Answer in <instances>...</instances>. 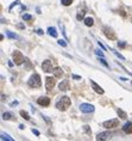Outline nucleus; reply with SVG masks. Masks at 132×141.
<instances>
[{"label": "nucleus", "instance_id": "nucleus-1", "mask_svg": "<svg viewBox=\"0 0 132 141\" xmlns=\"http://www.w3.org/2000/svg\"><path fill=\"white\" fill-rule=\"evenodd\" d=\"M70 104H71V100H70L69 97L63 96L62 98L56 103V108H57L58 110H61V111H66L67 109L70 107Z\"/></svg>", "mask_w": 132, "mask_h": 141}, {"label": "nucleus", "instance_id": "nucleus-2", "mask_svg": "<svg viewBox=\"0 0 132 141\" xmlns=\"http://www.w3.org/2000/svg\"><path fill=\"white\" fill-rule=\"evenodd\" d=\"M28 84H29V86H30V87H33V89H36V87H39V86L42 85V80H41V77H39V74H33V76H31V78L29 79Z\"/></svg>", "mask_w": 132, "mask_h": 141}, {"label": "nucleus", "instance_id": "nucleus-3", "mask_svg": "<svg viewBox=\"0 0 132 141\" xmlns=\"http://www.w3.org/2000/svg\"><path fill=\"white\" fill-rule=\"evenodd\" d=\"M12 58H13V61L17 66H20L21 63L25 61L24 56H23V54H21L19 50H14L13 54H12Z\"/></svg>", "mask_w": 132, "mask_h": 141}, {"label": "nucleus", "instance_id": "nucleus-4", "mask_svg": "<svg viewBox=\"0 0 132 141\" xmlns=\"http://www.w3.org/2000/svg\"><path fill=\"white\" fill-rule=\"evenodd\" d=\"M119 126V120L118 118H113V120L106 121L102 123V127L107 128V129H113V128H117Z\"/></svg>", "mask_w": 132, "mask_h": 141}, {"label": "nucleus", "instance_id": "nucleus-5", "mask_svg": "<svg viewBox=\"0 0 132 141\" xmlns=\"http://www.w3.org/2000/svg\"><path fill=\"white\" fill-rule=\"evenodd\" d=\"M55 85H56L55 78H52V77H46V78H45V87H46L48 91H51Z\"/></svg>", "mask_w": 132, "mask_h": 141}, {"label": "nucleus", "instance_id": "nucleus-6", "mask_svg": "<svg viewBox=\"0 0 132 141\" xmlns=\"http://www.w3.org/2000/svg\"><path fill=\"white\" fill-rule=\"evenodd\" d=\"M80 110L82 111L83 114H89V112H93V111H94V107L92 105V104L82 103L80 105Z\"/></svg>", "mask_w": 132, "mask_h": 141}, {"label": "nucleus", "instance_id": "nucleus-7", "mask_svg": "<svg viewBox=\"0 0 132 141\" xmlns=\"http://www.w3.org/2000/svg\"><path fill=\"white\" fill-rule=\"evenodd\" d=\"M42 68L44 72L46 73H52L54 72V68H52V63L50 60H45L44 62L42 63Z\"/></svg>", "mask_w": 132, "mask_h": 141}, {"label": "nucleus", "instance_id": "nucleus-8", "mask_svg": "<svg viewBox=\"0 0 132 141\" xmlns=\"http://www.w3.org/2000/svg\"><path fill=\"white\" fill-rule=\"evenodd\" d=\"M104 34L106 35V37H107L110 41H114L115 38H117V37H115V34L111 30V29L108 28V26H105V28H104Z\"/></svg>", "mask_w": 132, "mask_h": 141}, {"label": "nucleus", "instance_id": "nucleus-9", "mask_svg": "<svg viewBox=\"0 0 132 141\" xmlns=\"http://www.w3.org/2000/svg\"><path fill=\"white\" fill-rule=\"evenodd\" d=\"M37 103H38L39 105H43V107H48L49 104H50V98L46 96L39 97L38 99H37Z\"/></svg>", "mask_w": 132, "mask_h": 141}, {"label": "nucleus", "instance_id": "nucleus-10", "mask_svg": "<svg viewBox=\"0 0 132 141\" xmlns=\"http://www.w3.org/2000/svg\"><path fill=\"white\" fill-rule=\"evenodd\" d=\"M108 136H111L108 131H102V133H99L97 135V141H106L108 139Z\"/></svg>", "mask_w": 132, "mask_h": 141}, {"label": "nucleus", "instance_id": "nucleus-11", "mask_svg": "<svg viewBox=\"0 0 132 141\" xmlns=\"http://www.w3.org/2000/svg\"><path fill=\"white\" fill-rule=\"evenodd\" d=\"M90 84H92V87H93L94 91H95L97 93H99V95H102V93H104V90L101 89L100 86L98 85V84L95 83L94 80H90Z\"/></svg>", "mask_w": 132, "mask_h": 141}, {"label": "nucleus", "instance_id": "nucleus-12", "mask_svg": "<svg viewBox=\"0 0 132 141\" xmlns=\"http://www.w3.org/2000/svg\"><path fill=\"white\" fill-rule=\"evenodd\" d=\"M123 130H124V133H126V134H132V122H127V123L124 124Z\"/></svg>", "mask_w": 132, "mask_h": 141}, {"label": "nucleus", "instance_id": "nucleus-13", "mask_svg": "<svg viewBox=\"0 0 132 141\" xmlns=\"http://www.w3.org/2000/svg\"><path fill=\"white\" fill-rule=\"evenodd\" d=\"M59 90L61 91H67V90H69V80H63L62 83L58 85Z\"/></svg>", "mask_w": 132, "mask_h": 141}, {"label": "nucleus", "instance_id": "nucleus-14", "mask_svg": "<svg viewBox=\"0 0 132 141\" xmlns=\"http://www.w3.org/2000/svg\"><path fill=\"white\" fill-rule=\"evenodd\" d=\"M62 76H63V71H62V68L57 67V68L54 69V77H55V78H62Z\"/></svg>", "mask_w": 132, "mask_h": 141}, {"label": "nucleus", "instance_id": "nucleus-15", "mask_svg": "<svg viewBox=\"0 0 132 141\" xmlns=\"http://www.w3.org/2000/svg\"><path fill=\"white\" fill-rule=\"evenodd\" d=\"M48 34L50 35V36H52V37H57V31H56V29L55 28H50L48 29Z\"/></svg>", "mask_w": 132, "mask_h": 141}, {"label": "nucleus", "instance_id": "nucleus-16", "mask_svg": "<svg viewBox=\"0 0 132 141\" xmlns=\"http://www.w3.org/2000/svg\"><path fill=\"white\" fill-rule=\"evenodd\" d=\"M117 112H118V116L120 117V118H123V120H125L126 117H127L126 112L124 110H122V109H118V110H117Z\"/></svg>", "mask_w": 132, "mask_h": 141}, {"label": "nucleus", "instance_id": "nucleus-17", "mask_svg": "<svg viewBox=\"0 0 132 141\" xmlns=\"http://www.w3.org/2000/svg\"><path fill=\"white\" fill-rule=\"evenodd\" d=\"M85 24L87 25V26H93V24H94L93 18H90V17L86 18V19H85Z\"/></svg>", "mask_w": 132, "mask_h": 141}, {"label": "nucleus", "instance_id": "nucleus-18", "mask_svg": "<svg viewBox=\"0 0 132 141\" xmlns=\"http://www.w3.org/2000/svg\"><path fill=\"white\" fill-rule=\"evenodd\" d=\"M20 116L23 117V118H25L26 121L30 120V115H29V114L26 112V111H24V110H21V111H20Z\"/></svg>", "mask_w": 132, "mask_h": 141}, {"label": "nucleus", "instance_id": "nucleus-19", "mask_svg": "<svg viewBox=\"0 0 132 141\" xmlns=\"http://www.w3.org/2000/svg\"><path fill=\"white\" fill-rule=\"evenodd\" d=\"M85 11H79V13H77V16H76V18H77V21H82L83 19V17H85Z\"/></svg>", "mask_w": 132, "mask_h": 141}, {"label": "nucleus", "instance_id": "nucleus-20", "mask_svg": "<svg viewBox=\"0 0 132 141\" xmlns=\"http://www.w3.org/2000/svg\"><path fill=\"white\" fill-rule=\"evenodd\" d=\"M1 139H3L4 141H13L12 139L10 138V136H8V135L5 134V133H1Z\"/></svg>", "mask_w": 132, "mask_h": 141}, {"label": "nucleus", "instance_id": "nucleus-21", "mask_svg": "<svg viewBox=\"0 0 132 141\" xmlns=\"http://www.w3.org/2000/svg\"><path fill=\"white\" fill-rule=\"evenodd\" d=\"M11 117H12V114H10V112H4V114H3V118H4L5 121L11 120Z\"/></svg>", "mask_w": 132, "mask_h": 141}, {"label": "nucleus", "instance_id": "nucleus-22", "mask_svg": "<svg viewBox=\"0 0 132 141\" xmlns=\"http://www.w3.org/2000/svg\"><path fill=\"white\" fill-rule=\"evenodd\" d=\"M6 34H7V36H8L10 38H19V37L17 36V35L13 34V32H11V31H7Z\"/></svg>", "mask_w": 132, "mask_h": 141}, {"label": "nucleus", "instance_id": "nucleus-23", "mask_svg": "<svg viewBox=\"0 0 132 141\" xmlns=\"http://www.w3.org/2000/svg\"><path fill=\"white\" fill-rule=\"evenodd\" d=\"M61 3H62V5H64V6H69L70 4L73 3V0H62Z\"/></svg>", "mask_w": 132, "mask_h": 141}, {"label": "nucleus", "instance_id": "nucleus-24", "mask_svg": "<svg viewBox=\"0 0 132 141\" xmlns=\"http://www.w3.org/2000/svg\"><path fill=\"white\" fill-rule=\"evenodd\" d=\"M111 50H112V52H113V53H114V55H115V56H117V58H119V59H122V60H125V58H124V56H123V55H122V54H119V53H118V52H115V50H113V49H111Z\"/></svg>", "mask_w": 132, "mask_h": 141}, {"label": "nucleus", "instance_id": "nucleus-25", "mask_svg": "<svg viewBox=\"0 0 132 141\" xmlns=\"http://www.w3.org/2000/svg\"><path fill=\"white\" fill-rule=\"evenodd\" d=\"M23 19H24V21H31L32 16H30V14H28V13H25V14H23Z\"/></svg>", "mask_w": 132, "mask_h": 141}, {"label": "nucleus", "instance_id": "nucleus-26", "mask_svg": "<svg viewBox=\"0 0 132 141\" xmlns=\"http://www.w3.org/2000/svg\"><path fill=\"white\" fill-rule=\"evenodd\" d=\"M99 60H100V62H101V63H102V65H104V66H106V67H108V63H107V62H106V61H105V59H104V58L99 59Z\"/></svg>", "mask_w": 132, "mask_h": 141}, {"label": "nucleus", "instance_id": "nucleus-27", "mask_svg": "<svg viewBox=\"0 0 132 141\" xmlns=\"http://www.w3.org/2000/svg\"><path fill=\"white\" fill-rule=\"evenodd\" d=\"M58 44L62 45V47H67V43L63 41V40H59V41H58Z\"/></svg>", "mask_w": 132, "mask_h": 141}, {"label": "nucleus", "instance_id": "nucleus-28", "mask_svg": "<svg viewBox=\"0 0 132 141\" xmlns=\"http://www.w3.org/2000/svg\"><path fill=\"white\" fill-rule=\"evenodd\" d=\"M83 129H85V131H86V133H88V134H90V133H92L88 126H85V127H83Z\"/></svg>", "mask_w": 132, "mask_h": 141}, {"label": "nucleus", "instance_id": "nucleus-29", "mask_svg": "<svg viewBox=\"0 0 132 141\" xmlns=\"http://www.w3.org/2000/svg\"><path fill=\"white\" fill-rule=\"evenodd\" d=\"M98 44H99V47H100V48H101V49H102V50H106V47H105V45H104V44H102V43H101V42H100V41L98 42Z\"/></svg>", "mask_w": 132, "mask_h": 141}, {"label": "nucleus", "instance_id": "nucleus-30", "mask_svg": "<svg viewBox=\"0 0 132 141\" xmlns=\"http://www.w3.org/2000/svg\"><path fill=\"white\" fill-rule=\"evenodd\" d=\"M95 53H97V55H99V56H101V58H104V53L102 52H100V50H95Z\"/></svg>", "mask_w": 132, "mask_h": 141}, {"label": "nucleus", "instance_id": "nucleus-31", "mask_svg": "<svg viewBox=\"0 0 132 141\" xmlns=\"http://www.w3.org/2000/svg\"><path fill=\"white\" fill-rule=\"evenodd\" d=\"M118 45H119V47H122V48H124V47L126 45V43H125V42H118Z\"/></svg>", "mask_w": 132, "mask_h": 141}, {"label": "nucleus", "instance_id": "nucleus-32", "mask_svg": "<svg viewBox=\"0 0 132 141\" xmlns=\"http://www.w3.org/2000/svg\"><path fill=\"white\" fill-rule=\"evenodd\" d=\"M32 133L35 135H37V136H39V131L37 130V129H33V128H32Z\"/></svg>", "mask_w": 132, "mask_h": 141}, {"label": "nucleus", "instance_id": "nucleus-33", "mask_svg": "<svg viewBox=\"0 0 132 141\" xmlns=\"http://www.w3.org/2000/svg\"><path fill=\"white\" fill-rule=\"evenodd\" d=\"M37 34H38V35H43V34H44V31H43L42 29H38V30H37Z\"/></svg>", "mask_w": 132, "mask_h": 141}, {"label": "nucleus", "instance_id": "nucleus-34", "mask_svg": "<svg viewBox=\"0 0 132 141\" xmlns=\"http://www.w3.org/2000/svg\"><path fill=\"white\" fill-rule=\"evenodd\" d=\"M73 79H75V80H80V79H81V77H79V76H73Z\"/></svg>", "mask_w": 132, "mask_h": 141}, {"label": "nucleus", "instance_id": "nucleus-35", "mask_svg": "<svg viewBox=\"0 0 132 141\" xmlns=\"http://www.w3.org/2000/svg\"><path fill=\"white\" fill-rule=\"evenodd\" d=\"M17 104H18V102L16 100V102H12V103H11V105H12V107H14V105H17Z\"/></svg>", "mask_w": 132, "mask_h": 141}, {"label": "nucleus", "instance_id": "nucleus-36", "mask_svg": "<svg viewBox=\"0 0 132 141\" xmlns=\"http://www.w3.org/2000/svg\"><path fill=\"white\" fill-rule=\"evenodd\" d=\"M24 128H25L24 124H20V126H19V129H24Z\"/></svg>", "mask_w": 132, "mask_h": 141}, {"label": "nucleus", "instance_id": "nucleus-37", "mask_svg": "<svg viewBox=\"0 0 132 141\" xmlns=\"http://www.w3.org/2000/svg\"><path fill=\"white\" fill-rule=\"evenodd\" d=\"M131 84H132V83H131Z\"/></svg>", "mask_w": 132, "mask_h": 141}]
</instances>
